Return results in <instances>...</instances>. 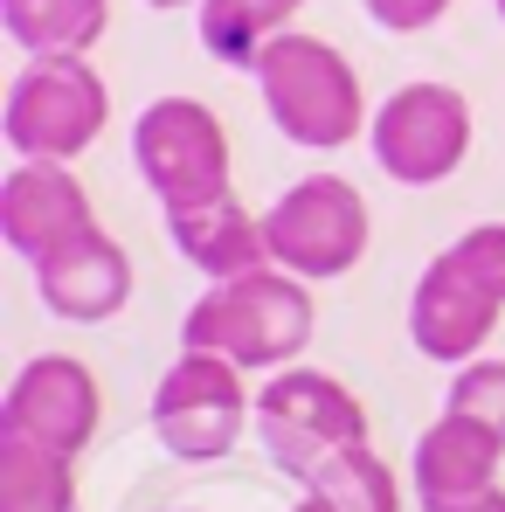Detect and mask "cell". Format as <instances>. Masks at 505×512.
<instances>
[{
	"instance_id": "6",
	"label": "cell",
	"mask_w": 505,
	"mask_h": 512,
	"mask_svg": "<svg viewBox=\"0 0 505 512\" xmlns=\"http://www.w3.org/2000/svg\"><path fill=\"white\" fill-rule=\"evenodd\" d=\"M256 436L284 478H312L333 450L367 443V409L346 381L319 367H277L256 388Z\"/></svg>"
},
{
	"instance_id": "3",
	"label": "cell",
	"mask_w": 505,
	"mask_h": 512,
	"mask_svg": "<svg viewBox=\"0 0 505 512\" xmlns=\"http://www.w3.org/2000/svg\"><path fill=\"white\" fill-rule=\"evenodd\" d=\"M256 90H263V111H270V125L291 139V146H305V153H339V146H353L374 118H367V90L353 77V63L339 56L333 42H319V35H277L263 56H256Z\"/></svg>"
},
{
	"instance_id": "7",
	"label": "cell",
	"mask_w": 505,
	"mask_h": 512,
	"mask_svg": "<svg viewBox=\"0 0 505 512\" xmlns=\"http://www.w3.org/2000/svg\"><path fill=\"white\" fill-rule=\"evenodd\" d=\"M132 160L139 180L153 187L160 215L208 208L229 194V132L201 97H160L132 125Z\"/></svg>"
},
{
	"instance_id": "22",
	"label": "cell",
	"mask_w": 505,
	"mask_h": 512,
	"mask_svg": "<svg viewBox=\"0 0 505 512\" xmlns=\"http://www.w3.org/2000/svg\"><path fill=\"white\" fill-rule=\"evenodd\" d=\"M291 512H333V506H326L319 492H305V499H298V506H291Z\"/></svg>"
},
{
	"instance_id": "1",
	"label": "cell",
	"mask_w": 505,
	"mask_h": 512,
	"mask_svg": "<svg viewBox=\"0 0 505 512\" xmlns=\"http://www.w3.org/2000/svg\"><path fill=\"white\" fill-rule=\"evenodd\" d=\"M499 319H505V222H478L443 256L422 263L416 291H409V340L436 367H471Z\"/></svg>"
},
{
	"instance_id": "19",
	"label": "cell",
	"mask_w": 505,
	"mask_h": 512,
	"mask_svg": "<svg viewBox=\"0 0 505 512\" xmlns=\"http://www.w3.org/2000/svg\"><path fill=\"white\" fill-rule=\"evenodd\" d=\"M443 409H457V416L485 423L492 436H505V360H485V353H478L471 367H457Z\"/></svg>"
},
{
	"instance_id": "17",
	"label": "cell",
	"mask_w": 505,
	"mask_h": 512,
	"mask_svg": "<svg viewBox=\"0 0 505 512\" xmlns=\"http://www.w3.org/2000/svg\"><path fill=\"white\" fill-rule=\"evenodd\" d=\"M70 464L77 457H56L42 443L0 436V512H84Z\"/></svg>"
},
{
	"instance_id": "21",
	"label": "cell",
	"mask_w": 505,
	"mask_h": 512,
	"mask_svg": "<svg viewBox=\"0 0 505 512\" xmlns=\"http://www.w3.org/2000/svg\"><path fill=\"white\" fill-rule=\"evenodd\" d=\"M450 512H505V485H499V492H485V499H471V506H450Z\"/></svg>"
},
{
	"instance_id": "13",
	"label": "cell",
	"mask_w": 505,
	"mask_h": 512,
	"mask_svg": "<svg viewBox=\"0 0 505 512\" xmlns=\"http://www.w3.org/2000/svg\"><path fill=\"white\" fill-rule=\"evenodd\" d=\"M28 270H35L42 305H49L56 319H70V326L118 319L125 298H132V256H125L118 236H104V229H90V236H77V243L49 250L42 263H28Z\"/></svg>"
},
{
	"instance_id": "15",
	"label": "cell",
	"mask_w": 505,
	"mask_h": 512,
	"mask_svg": "<svg viewBox=\"0 0 505 512\" xmlns=\"http://www.w3.org/2000/svg\"><path fill=\"white\" fill-rule=\"evenodd\" d=\"M0 21L28 56H90L111 28V0H0Z\"/></svg>"
},
{
	"instance_id": "18",
	"label": "cell",
	"mask_w": 505,
	"mask_h": 512,
	"mask_svg": "<svg viewBox=\"0 0 505 512\" xmlns=\"http://www.w3.org/2000/svg\"><path fill=\"white\" fill-rule=\"evenodd\" d=\"M305 492H319L333 512H402V485L388 471V457H374L367 443L353 450H333L312 478H298Z\"/></svg>"
},
{
	"instance_id": "23",
	"label": "cell",
	"mask_w": 505,
	"mask_h": 512,
	"mask_svg": "<svg viewBox=\"0 0 505 512\" xmlns=\"http://www.w3.org/2000/svg\"><path fill=\"white\" fill-rule=\"evenodd\" d=\"M146 7H201V0H146Z\"/></svg>"
},
{
	"instance_id": "8",
	"label": "cell",
	"mask_w": 505,
	"mask_h": 512,
	"mask_svg": "<svg viewBox=\"0 0 505 512\" xmlns=\"http://www.w3.org/2000/svg\"><path fill=\"white\" fill-rule=\"evenodd\" d=\"M256 423V395L243 388V367L222 353L180 346L160 388H153V436L180 464H215L236 450V436Z\"/></svg>"
},
{
	"instance_id": "4",
	"label": "cell",
	"mask_w": 505,
	"mask_h": 512,
	"mask_svg": "<svg viewBox=\"0 0 505 512\" xmlns=\"http://www.w3.org/2000/svg\"><path fill=\"white\" fill-rule=\"evenodd\" d=\"M111 118V90L84 56H28V70L7 84L0 132L14 146V160H77L97 146Z\"/></svg>"
},
{
	"instance_id": "20",
	"label": "cell",
	"mask_w": 505,
	"mask_h": 512,
	"mask_svg": "<svg viewBox=\"0 0 505 512\" xmlns=\"http://www.w3.org/2000/svg\"><path fill=\"white\" fill-rule=\"evenodd\" d=\"M360 7H367V21L388 28V35H422V28H436L457 0H360Z\"/></svg>"
},
{
	"instance_id": "24",
	"label": "cell",
	"mask_w": 505,
	"mask_h": 512,
	"mask_svg": "<svg viewBox=\"0 0 505 512\" xmlns=\"http://www.w3.org/2000/svg\"><path fill=\"white\" fill-rule=\"evenodd\" d=\"M492 7H499V21H505V0H492Z\"/></svg>"
},
{
	"instance_id": "2",
	"label": "cell",
	"mask_w": 505,
	"mask_h": 512,
	"mask_svg": "<svg viewBox=\"0 0 505 512\" xmlns=\"http://www.w3.org/2000/svg\"><path fill=\"white\" fill-rule=\"evenodd\" d=\"M312 326H319L312 319V284L291 277V270H277V263H263V270L208 284L187 305V319H180V346L222 353L243 374L250 367H270L277 374V367H291L312 346Z\"/></svg>"
},
{
	"instance_id": "5",
	"label": "cell",
	"mask_w": 505,
	"mask_h": 512,
	"mask_svg": "<svg viewBox=\"0 0 505 512\" xmlns=\"http://www.w3.org/2000/svg\"><path fill=\"white\" fill-rule=\"evenodd\" d=\"M367 201L353 180L339 173H305L291 180L270 208H263V243H270V263L305 277V284H326V277H346L360 256H367Z\"/></svg>"
},
{
	"instance_id": "14",
	"label": "cell",
	"mask_w": 505,
	"mask_h": 512,
	"mask_svg": "<svg viewBox=\"0 0 505 512\" xmlns=\"http://www.w3.org/2000/svg\"><path fill=\"white\" fill-rule=\"evenodd\" d=\"M167 236H173V250L187 256L208 284L243 277V270H263V263H270L263 215H250L236 194H222V201H208V208H180V215H167Z\"/></svg>"
},
{
	"instance_id": "10",
	"label": "cell",
	"mask_w": 505,
	"mask_h": 512,
	"mask_svg": "<svg viewBox=\"0 0 505 512\" xmlns=\"http://www.w3.org/2000/svg\"><path fill=\"white\" fill-rule=\"evenodd\" d=\"M97 416H104V395H97L90 367L70 353H35L0 395V436L42 443L56 457H84Z\"/></svg>"
},
{
	"instance_id": "11",
	"label": "cell",
	"mask_w": 505,
	"mask_h": 512,
	"mask_svg": "<svg viewBox=\"0 0 505 512\" xmlns=\"http://www.w3.org/2000/svg\"><path fill=\"white\" fill-rule=\"evenodd\" d=\"M90 229H97L90 194L63 160H14V173L0 180V236H7V250L42 263L49 250L77 243Z\"/></svg>"
},
{
	"instance_id": "9",
	"label": "cell",
	"mask_w": 505,
	"mask_h": 512,
	"mask_svg": "<svg viewBox=\"0 0 505 512\" xmlns=\"http://www.w3.org/2000/svg\"><path fill=\"white\" fill-rule=\"evenodd\" d=\"M367 153L395 187H436L471 153V104L450 84H402L367 125Z\"/></svg>"
},
{
	"instance_id": "12",
	"label": "cell",
	"mask_w": 505,
	"mask_h": 512,
	"mask_svg": "<svg viewBox=\"0 0 505 512\" xmlns=\"http://www.w3.org/2000/svg\"><path fill=\"white\" fill-rule=\"evenodd\" d=\"M499 457H505V436H492L485 423L443 409L436 423L416 436V506L422 512H450V506H471L485 492H499Z\"/></svg>"
},
{
	"instance_id": "16",
	"label": "cell",
	"mask_w": 505,
	"mask_h": 512,
	"mask_svg": "<svg viewBox=\"0 0 505 512\" xmlns=\"http://www.w3.org/2000/svg\"><path fill=\"white\" fill-rule=\"evenodd\" d=\"M305 0H201V49L229 70H256V56L291 28Z\"/></svg>"
}]
</instances>
